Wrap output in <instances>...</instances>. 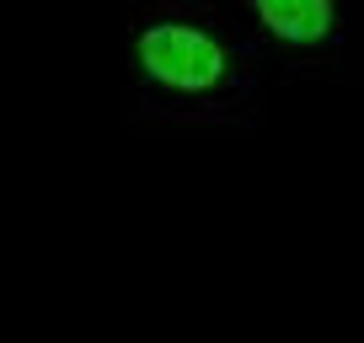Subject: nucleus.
Returning <instances> with one entry per match:
<instances>
[{
    "instance_id": "2",
    "label": "nucleus",
    "mask_w": 364,
    "mask_h": 343,
    "mask_svg": "<svg viewBox=\"0 0 364 343\" xmlns=\"http://www.w3.org/2000/svg\"><path fill=\"white\" fill-rule=\"evenodd\" d=\"M257 22L284 43H321L338 27V6L332 0H257L252 6Z\"/></svg>"
},
{
    "instance_id": "1",
    "label": "nucleus",
    "mask_w": 364,
    "mask_h": 343,
    "mask_svg": "<svg viewBox=\"0 0 364 343\" xmlns=\"http://www.w3.org/2000/svg\"><path fill=\"white\" fill-rule=\"evenodd\" d=\"M134 54H139V65H145V75L161 80V86H171V92H209V86L225 80V48L198 22L166 16V22L139 27Z\"/></svg>"
}]
</instances>
